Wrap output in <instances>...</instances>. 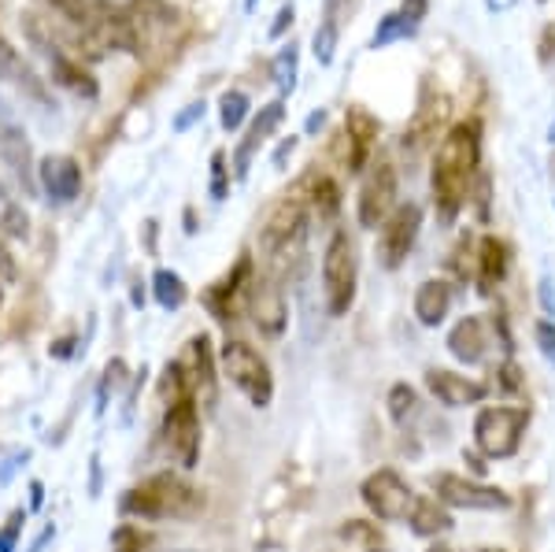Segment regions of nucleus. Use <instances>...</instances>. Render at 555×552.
<instances>
[{
	"mask_svg": "<svg viewBox=\"0 0 555 552\" xmlns=\"http://www.w3.org/2000/svg\"><path fill=\"white\" fill-rule=\"evenodd\" d=\"M437 501L449 504V509H467V512H504L512 509V493H504L500 486L478 483V478H463L452 475V471H441V475L429 478Z\"/></svg>",
	"mask_w": 555,
	"mask_h": 552,
	"instance_id": "obj_9",
	"label": "nucleus"
},
{
	"mask_svg": "<svg viewBox=\"0 0 555 552\" xmlns=\"http://www.w3.org/2000/svg\"><path fill=\"white\" fill-rule=\"evenodd\" d=\"M500 375H504V386H507V389H518V386H522V378H518V368H515L512 360H507L504 368H500Z\"/></svg>",
	"mask_w": 555,
	"mask_h": 552,
	"instance_id": "obj_44",
	"label": "nucleus"
},
{
	"mask_svg": "<svg viewBox=\"0 0 555 552\" xmlns=\"http://www.w3.org/2000/svg\"><path fill=\"white\" fill-rule=\"evenodd\" d=\"M530 426V408H515V405H489L478 412L474 420V441L486 452L489 460H507L518 452L522 434Z\"/></svg>",
	"mask_w": 555,
	"mask_h": 552,
	"instance_id": "obj_7",
	"label": "nucleus"
},
{
	"mask_svg": "<svg viewBox=\"0 0 555 552\" xmlns=\"http://www.w3.org/2000/svg\"><path fill=\"white\" fill-rule=\"evenodd\" d=\"M374 138H378V119L363 108H348V115H345V167L352 175L366 167Z\"/></svg>",
	"mask_w": 555,
	"mask_h": 552,
	"instance_id": "obj_18",
	"label": "nucleus"
},
{
	"mask_svg": "<svg viewBox=\"0 0 555 552\" xmlns=\"http://www.w3.org/2000/svg\"><path fill=\"white\" fill-rule=\"evenodd\" d=\"M486 552H507V549H486Z\"/></svg>",
	"mask_w": 555,
	"mask_h": 552,
	"instance_id": "obj_54",
	"label": "nucleus"
},
{
	"mask_svg": "<svg viewBox=\"0 0 555 552\" xmlns=\"http://www.w3.org/2000/svg\"><path fill=\"white\" fill-rule=\"evenodd\" d=\"M211 197L215 201L227 197V156L222 153L211 156Z\"/></svg>",
	"mask_w": 555,
	"mask_h": 552,
	"instance_id": "obj_37",
	"label": "nucleus"
},
{
	"mask_svg": "<svg viewBox=\"0 0 555 552\" xmlns=\"http://www.w3.org/2000/svg\"><path fill=\"white\" fill-rule=\"evenodd\" d=\"M533 337H537V349L548 363H555V323L552 319H541V323L533 326Z\"/></svg>",
	"mask_w": 555,
	"mask_h": 552,
	"instance_id": "obj_35",
	"label": "nucleus"
},
{
	"mask_svg": "<svg viewBox=\"0 0 555 552\" xmlns=\"http://www.w3.org/2000/svg\"><path fill=\"white\" fill-rule=\"evenodd\" d=\"M426 389L437 397V405L444 408H467L481 405L489 397V386L478 378H467L460 371H444V368H429L426 371Z\"/></svg>",
	"mask_w": 555,
	"mask_h": 552,
	"instance_id": "obj_16",
	"label": "nucleus"
},
{
	"mask_svg": "<svg viewBox=\"0 0 555 552\" xmlns=\"http://www.w3.org/2000/svg\"><path fill=\"white\" fill-rule=\"evenodd\" d=\"M219 119H222V127H227L230 133H234L241 123L248 119V97L241 93V89H230V93H222V101H219Z\"/></svg>",
	"mask_w": 555,
	"mask_h": 552,
	"instance_id": "obj_31",
	"label": "nucleus"
},
{
	"mask_svg": "<svg viewBox=\"0 0 555 552\" xmlns=\"http://www.w3.org/2000/svg\"><path fill=\"white\" fill-rule=\"evenodd\" d=\"M366 552H389V549H366Z\"/></svg>",
	"mask_w": 555,
	"mask_h": 552,
	"instance_id": "obj_53",
	"label": "nucleus"
},
{
	"mask_svg": "<svg viewBox=\"0 0 555 552\" xmlns=\"http://www.w3.org/2000/svg\"><path fill=\"white\" fill-rule=\"evenodd\" d=\"M304 245H308V204L293 193V197L278 201L259 227V256L267 264V274L282 282L293 271V264L304 260Z\"/></svg>",
	"mask_w": 555,
	"mask_h": 552,
	"instance_id": "obj_3",
	"label": "nucleus"
},
{
	"mask_svg": "<svg viewBox=\"0 0 555 552\" xmlns=\"http://www.w3.org/2000/svg\"><path fill=\"white\" fill-rule=\"evenodd\" d=\"M322 123H326V112H315V115H308V130H311V133H315V130L322 127Z\"/></svg>",
	"mask_w": 555,
	"mask_h": 552,
	"instance_id": "obj_47",
	"label": "nucleus"
},
{
	"mask_svg": "<svg viewBox=\"0 0 555 552\" xmlns=\"http://www.w3.org/2000/svg\"><path fill=\"white\" fill-rule=\"evenodd\" d=\"M219 363H222V375L230 378V386H234L248 405L271 408V400H274L271 363H267L253 345L241 342V337H227L219 349Z\"/></svg>",
	"mask_w": 555,
	"mask_h": 552,
	"instance_id": "obj_4",
	"label": "nucleus"
},
{
	"mask_svg": "<svg viewBox=\"0 0 555 552\" xmlns=\"http://www.w3.org/2000/svg\"><path fill=\"white\" fill-rule=\"evenodd\" d=\"M411 530L418 534V538H437V534H449L455 523L449 509H444L437 497H418L415 501V512H411Z\"/></svg>",
	"mask_w": 555,
	"mask_h": 552,
	"instance_id": "obj_26",
	"label": "nucleus"
},
{
	"mask_svg": "<svg viewBox=\"0 0 555 552\" xmlns=\"http://www.w3.org/2000/svg\"><path fill=\"white\" fill-rule=\"evenodd\" d=\"M274 82L282 93H293V89H297V44L293 41L274 56Z\"/></svg>",
	"mask_w": 555,
	"mask_h": 552,
	"instance_id": "obj_33",
	"label": "nucleus"
},
{
	"mask_svg": "<svg viewBox=\"0 0 555 552\" xmlns=\"http://www.w3.org/2000/svg\"><path fill=\"white\" fill-rule=\"evenodd\" d=\"M122 378H127V368H122V360H112L104 371V382H101V405H96V412H104L107 408V389H119Z\"/></svg>",
	"mask_w": 555,
	"mask_h": 552,
	"instance_id": "obj_36",
	"label": "nucleus"
},
{
	"mask_svg": "<svg viewBox=\"0 0 555 552\" xmlns=\"http://www.w3.org/2000/svg\"><path fill=\"white\" fill-rule=\"evenodd\" d=\"M360 497H363L366 509H371V515H378L382 523H408L411 512H415V501H418L404 478L389 467L366 475L360 486Z\"/></svg>",
	"mask_w": 555,
	"mask_h": 552,
	"instance_id": "obj_10",
	"label": "nucleus"
},
{
	"mask_svg": "<svg viewBox=\"0 0 555 552\" xmlns=\"http://www.w3.org/2000/svg\"><path fill=\"white\" fill-rule=\"evenodd\" d=\"M385 408H389V420L400 426V431H408L411 423L423 415V400H418L415 389L408 386V382H397V386L389 389V397H385Z\"/></svg>",
	"mask_w": 555,
	"mask_h": 552,
	"instance_id": "obj_27",
	"label": "nucleus"
},
{
	"mask_svg": "<svg viewBox=\"0 0 555 552\" xmlns=\"http://www.w3.org/2000/svg\"><path fill=\"white\" fill-rule=\"evenodd\" d=\"M38 185L52 204H70L82 193V167L75 156H44L38 164Z\"/></svg>",
	"mask_w": 555,
	"mask_h": 552,
	"instance_id": "obj_17",
	"label": "nucleus"
},
{
	"mask_svg": "<svg viewBox=\"0 0 555 552\" xmlns=\"http://www.w3.org/2000/svg\"><path fill=\"white\" fill-rule=\"evenodd\" d=\"M0 279H4V282H15V279H20V267H15V256L8 253V245H4V242H0Z\"/></svg>",
	"mask_w": 555,
	"mask_h": 552,
	"instance_id": "obj_40",
	"label": "nucleus"
},
{
	"mask_svg": "<svg viewBox=\"0 0 555 552\" xmlns=\"http://www.w3.org/2000/svg\"><path fill=\"white\" fill-rule=\"evenodd\" d=\"M164 445L178 467H196V460H201V408H196L193 394L164 408Z\"/></svg>",
	"mask_w": 555,
	"mask_h": 552,
	"instance_id": "obj_8",
	"label": "nucleus"
},
{
	"mask_svg": "<svg viewBox=\"0 0 555 552\" xmlns=\"http://www.w3.org/2000/svg\"><path fill=\"white\" fill-rule=\"evenodd\" d=\"M293 15H297V8H293V4H285L282 12H278V23L271 26V34H274V38H282V34H285V26H293Z\"/></svg>",
	"mask_w": 555,
	"mask_h": 552,
	"instance_id": "obj_42",
	"label": "nucleus"
},
{
	"mask_svg": "<svg viewBox=\"0 0 555 552\" xmlns=\"http://www.w3.org/2000/svg\"><path fill=\"white\" fill-rule=\"evenodd\" d=\"M0 164L15 175V182L23 185L26 197L38 193V164H34L30 138H26L23 123L8 108H0Z\"/></svg>",
	"mask_w": 555,
	"mask_h": 552,
	"instance_id": "obj_12",
	"label": "nucleus"
},
{
	"mask_svg": "<svg viewBox=\"0 0 555 552\" xmlns=\"http://www.w3.org/2000/svg\"><path fill=\"white\" fill-rule=\"evenodd\" d=\"M415 30H418V23H411L404 12H389L378 20L371 49H385V44H392V41H408V38H415Z\"/></svg>",
	"mask_w": 555,
	"mask_h": 552,
	"instance_id": "obj_29",
	"label": "nucleus"
},
{
	"mask_svg": "<svg viewBox=\"0 0 555 552\" xmlns=\"http://www.w3.org/2000/svg\"><path fill=\"white\" fill-rule=\"evenodd\" d=\"M282 119H285V104L282 101H271L267 108H259V115L253 119V127H248L245 133V141H241V149H237V156H234V167H237V178H245L248 175V164H253V156H256V149L263 145L271 133L282 127Z\"/></svg>",
	"mask_w": 555,
	"mask_h": 552,
	"instance_id": "obj_20",
	"label": "nucleus"
},
{
	"mask_svg": "<svg viewBox=\"0 0 555 552\" xmlns=\"http://www.w3.org/2000/svg\"><path fill=\"white\" fill-rule=\"evenodd\" d=\"M337 38H341V30H337V26L319 23V30H315V56H319V64H330V60H334Z\"/></svg>",
	"mask_w": 555,
	"mask_h": 552,
	"instance_id": "obj_34",
	"label": "nucleus"
},
{
	"mask_svg": "<svg viewBox=\"0 0 555 552\" xmlns=\"http://www.w3.org/2000/svg\"><path fill=\"white\" fill-rule=\"evenodd\" d=\"M452 308V286L444 279H426L415 290V316L423 326H441Z\"/></svg>",
	"mask_w": 555,
	"mask_h": 552,
	"instance_id": "obj_22",
	"label": "nucleus"
},
{
	"mask_svg": "<svg viewBox=\"0 0 555 552\" xmlns=\"http://www.w3.org/2000/svg\"><path fill=\"white\" fill-rule=\"evenodd\" d=\"M30 493H34V497H30V504L38 509V504H41V483H34V486H30Z\"/></svg>",
	"mask_w": 555,
	"mask_h": 552,
	"instance_id": "obj_48",
	"label": "nucleus"
},
{
	"mask_svg": "<svg viewBox=\"0 0 555 552\" xmlns=\"http://www.w3.org/2000/svg\"><path fill=\"white\" fill-rule=\"evenodd\" d=\"M0 230L12 238H26L30 234V219H26V211L15 204V197L8 193V185L0 182Z\"/></svg>",
	"mask_w": 555,
	"mask_h": 552,
	"instance_id": "obj_30",
	"label": "nucleus"
},
{
	"mask_svg": "<svg viewBox=\"0 0 555 552\" xmlns=\"http://www.w3.org/2000/svg\"><path fill=\"white\" fill-rule=\"evenodd\" d=\"M512 0H489V8H507Z\"/></svg>",
	"mask_w": 555,
	"mask_h": 552,
	"instance_id": "obj_49",
	"label": "nucleus"
},
{
	"mask_svg": "<svg viewBox=\"0 0 555 552\" xmlns=\"http://www.w3.org/2000/svg\"><path fill=\"white\" fill-rule=\"evenodd\" d=\"M541 308H544V316H555V290H552V279H541Z\"/></svg>",
	"mask_w": 555,
	"mask_h": 552,
	"instance_id": "obj_43",
	"label": "nucleus"
},
{
	"mask_svg": "<svg viewBox=\"0 0 555 552\" xmlns=\"http://www.w3.org/2000/svg\"><path fill=\"white\" fill-rule=\"evenodd\" d=\"M44 4H52V8H60V0H44Z\"/></svg>",
	"mask_w": 555,
	"mask_h": 552,
	"instance_id": "obj_52",
	"label": "nucleus"
},
{
	"mask_svg": "<svg viewBox=\"0 0 555 552\" xmlns=\"http://www.w3.org/2000/svg\"><path fill=\"white\" fill-rule=\"evenodd\" d=\"M293 149H297V138L282 141V149H278V153H274V167H282V164H285V156H289V153H293Z\"/></svg>",
	"mask_w": 555,
	"mask_h": 552,
	"instance_id": "obj_46",
	"label": "nucleus"
},
{
	"mask_svg": "<svg viewBox=\"0 0 555 552\" xmlns=\"http://www.w3.org/2000/svg\"><path fill=\"white\" fill-rule=\"evenodd\" d=\"M478 164H481V127L478 123H455L441 138V145H437L434 178H429L437 216H441L444 227H452L455 216L463 211V204H467Z\"/></svg>",
	"mask_w": 555,
	"mask_h": 552,
	"instance_id": "obj_1",
	"label": "nucleus"
},
{
	"mask_svg": "<svg viewBox=\"0 0 555 552\" xmlns=\"http://www.w3.org/2000/svg\"><path fill=\"white\" fill-rule=\"evenodd\" d=\"M489 345H492V337H489V326H486V319H481V316L460 319V323L452 326V334H449V352L460 363H467V368L486 360Z\"/></svg>",
	"mask_w": 555,
	"mask_h": 552,
	"instance_id": "obj_19",
	"label": "nucleus"
},
{
	"mask_svg": "<svg viewBox=\"0 0 555 552\" xmlns=\"http://www.w3.org/2000/svg\"><path fill=\"white\" fill-rule=\"evenodd\" d=\"M152 293H156V305L164 308V311H178V308L185 305V297H190L182 274L167 271V267H159V271L152 274Z\"/></svg>",
	"mask_w": 555,
	"mask_h": 552,
	"instance_id": "obj_28",
	"label": "nucleus"
},
{
	"mask_svg": "<svg viewBox=\"0 0 555 552\" xmlns=\"http://www.w3.org/2000/svg\"><path fill=\"white\" fill-rule=\"evenodd\" d=\"M245 308L253 316V323L259 326L263 337H282L289 308H285V293L278 286L274 274H253L245 286Z\"/></svg>",
	"mask_w": 555,
	"mask_h": 552,
	"instance_id": "obj_13",
	"label": "nucleus"
},
{
	"mask_svg": "<svg viewBox=\"0 0 555 552\" xmlns=\"http://www.w3.org/2000/svg\"><path fill=\"white\" fill-rule=\"evenodd\" d=\"M0 82H8V86L15 89V93H23V101L38 104L41 112L56 108V104H52L49 86H44V78L30 64H26L23 52L15 49V44L8 41L4 34H0Z\"/></svg>",
	"mask_w": 555,
	"mask_h": 552,
	"instance_id": "obj_15",
	"label": "nucleus"
},
{
	"mask_svg": "<svg viewBox=\"0 0 555 552\" xmlns=\"http://www.w3.org/2000/svg\"><path fill=\"white\" fill-rule=\"evenodd\" d=\"M356 282H360V264H356V245L348 230H334L326 248H322V297L334 319L348 316L356 305Z\"/></svg>",
	"mask_w": 555,
	"mask_h": 552,
	"instance_id": "obj_5",
	"label": "nucleus"
},
{
	"mask_svg": "<svg viewBox=\"0 0 555 552\" xmlns=\"http://www.w3.org/2000/svg\"><path fill=\"white\" fill-rule=\"evenodd\" d=\"M429 552H455V549H449V545H441V541H437V545L429 549Z\"/></svg>",
	"mask_w": 555,
	"mask_h": 552,
	"instance_id": "obj_50",
	"label": "nucleus"
},
{
	"mask_svg": "<svg viewBox=\"0 0 555 552\" xmlns=\"http://www.w3.org/2000/svg\"><path fill=\"white\" fill-rule=\"evenodd\" d=\"M190 382H193V397L196 405H204L211 412L215 408V352H211V342L208 334H196L190 342Z\"/></svg>",
	"mask_w": 555,
	"mask_h": 552,
	"instance_id": "obj_21",
	"label": "nucleus"
},
{
	"mask_svg": "<svg viewBox=\"0 0 555 552\" xmlns=\"http://www.w3.org/2000/svg\"><path fill=\"white\" fill-rule=\"evenodd\" d=\"M418 230H423V204H415V201L397 204V211H392L378 230V264L385 271L404 267L408 253L415 248Z\"/></svg>",
	"mask_w": 555,
	"mask_h": 552,
	"instance_id": "obj_11",
	"label": "nucleus"
},
{
	"mask_svg": "<svg viewBox=\"0 0 555 552\" xmlns=\"http://www.w3.org/2000/svg\"><path fill=\"white\" fill-rule=\"evenodd\" d=\"M175 552H193V549H175Z\"/></svg>",
	"mask_w": 555,
	"mask_h": 552,
	"instance_id": "obj_55",
	"label": "nucleus"
},
{
	"mask_svg": "<svg viewBox=\"0 0 555 552\" xmlns=\"http://www.w3.org/2000/svg\"><path fill=\"white\" fill-rule=\"evenodd\" d=\"M507 274V245L500 238H481V248H478V293H489L504 282Z\"/></svg>",
	"mask_w": 555,
	"mask_h": 552,
	"instance_id": "obj_25",
	"label": "nucleus"
},
{
	"mask_svg": "<svg viewBox=\"0 0 555 552\" xmlns=\"http://www.w3.org/2000/svg\"><path fill=\"white\" fill-rule=\"evenodd\" d=\"M26 38H30L34 49H38L41 56H44L52 82L67 86L70 93L82 97V101H96V93H101V89H96V78L82 67V60L70 56L64 44L56 41V34H52L49 26L38 20V15H26Z\"/></svg>",
	"mask_w": 555,
	"mask_h": 552,
	"instance_id": "obj_6",
	"label": "nucleus"
},
{
	"mask_svg": "<svg viewBox=\"0 0 555 552\" xmlns=\"http://www.w3.org/2000/svg\"><path fill=\"white\" fill-rule=\"evenodd\" d=\"M341 538H348V541H366V545L378 549V534L366 527L363 519H348V527H341Z\"/></svg>",
	"mask_w": 555,
	"mask_h": 552,
	"instance_id": "obj_38",
	"label": "nucleus"
},
{
	"mask_svg": "<svg viewBox=\"0 0 555 552\" xmlns=\"http://www.w3.org/2000/svg\"><path fill=\"white\" fill-rule=\"evenodd\" d=\"M548 141H552V145H555V119H552V127H548Z\"/></svg>",
	"mask_w": 555,
	"mask_h": 552,
	"instance_id": "obj_51",
	"label": "nucleus"
},
{
	"mask_svg": "<svg viewBox=\"0 0 555 552\" xmlns=\"http://www.w3.org/2000/svg\"><path fill=\"white\" fill-rule=\"evenodd\" d=\"M152 549V534L133 527V523H122L112 534V552H149Z\"/></svg>",
	"mask_w": 555,
	"mask_h": 552,
	"instance_id": "obj_32",
	"label": "nucleus"
},
{
	"mask_svg": "<svg viewBox=\"0 0 555 552\" xmlns=\"http://www.w3.org/2000/svg\"><path fill=\"white\" fill-rule=\"evenodd\" d=\"M26 523V512H12V519H8V527L0 530V552H15V538H20Z\"/></svg>",
	"mask_w": 555,
	"mask_h": 552,
	"instance_id": "obj_39",
	"label": "nucleus"
},
{
	"mask_svg": "<svg viewBox=\"0 0 555 552\" xmlns=\"http://www.w3.org/2000/svg\"><path fill=\"white\" fill-rule=\"evenodd\" d=\"M392 211H397V171H392V164L382 159L366 175L360 201H356V216H360V227L378 230Z\"/></svg>",
	"mask_w": 555,
	"mask_h": 552,
	"instance_id": "obj_14",
	"label": "nucleus"
},
{
	"mask_svg": "<svg viewBox=\"0 0 555 552\" xmlns=\"http://www.w3.org/2000/svg\"><path fill=\"white\" fill-rule=\"evenodd\" d=\"M297 197L308 204L319 219H334L337 211H341V190H337L330 175H308Z\"/></svg>",
	"mask_w": 555,
	"mask_h": 552,
	"instance_id": "obj_24",
	"label": "nucleus"
},
{
	"mask_svg": "<svg viewBox=\"0 0 555 552\" xmlns=\"http://www.w3.org/2000/svg\"><path fill=\"white\" fill-rule=\"evenodd\" d=\"M478 552H486V549H478Z\"/></svg>",
	"mask_w": 555,
	"mask_h": 552,
	"instance_id": "obj_56",
	"label": "nucleus"
},
{
	"mask_svg": "<svg viewBox=\"0 0 555 552\" xmlns=\"http://www.w3.org/2000/svg\"><path fill=\"white\" fill-rule=\"evenodd\" d=\"M444 101H437V104H423V108L415 112V119L408 123V130H404V153H423V149L429 145V141H437V130H441V119H444Z\"/></svg>",
	"mask_w": 555,
	"mask_h": 552,
	"instance_id": "obj_23",
	"label": "nucleus"
},
{
	"mask_svg": "<svg viewBox=\"0 0 555 552\" xmlns=\"http://www.w3.org/2000/svg\"><path fill=\"white\" fill-rule=\"evenodd\" d=\"M400 12H404L411 23H423L426 12H429V0H404V8H400Z\"/></svg>",
	"mask_w": 555,
	"mask_h": 552,
	"instance_id": "obj_41",
	"label": "nucleus"
},
{
	"mask_svg": "<svg viewBox=\"0 0 555 552\" xmlns=\"http://www.w3.org/2000/svg\"><path fill=\"white\" fill-rule=\"evenodd\" d=\"M201 115H204V101H201V104H190V112H185L182 119L175 123V127H178V130H185V127H190L193 119H201Z\"/></svg>",
	"mask_w": 555,
	"mask_h": 552,
	"instance_id": "obj_45",
	"label": "nucleus"
},
{
	"mask_svg": "<svg viewBox=\"0 0 555 552\" xmlns=\"http://www.w3.org/2000/svg\"><path fill=\"white\" fill-rule=\"evenodd\" d=\"M119 512L127 519L141 523H164V519H196L204 512V493L185 483L175 471L149 475L145 483L130 486L119 501Z\"/></svg>",
	"mask_w": 555,
	"mask_h": 552,
	"instance_id": "obj_2",
	"label": "nucleus"
}]
</instances>
